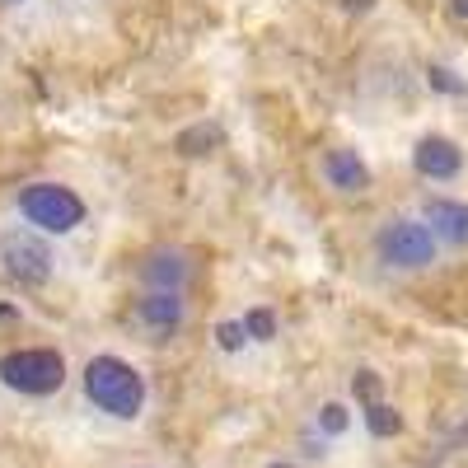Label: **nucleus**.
<instances>
[{"mask_svg": "<svg viewBox=\"0 0 468 468\" xmlns=\"http://www.w3.org/2000/svg\"><path fill=\"white\" fill-rule=\"evenodd\" d=\"M244 328H249V342H271V337H277V314L258 304V309L244 314Z\"/></svg>", "mask_w": 468, "mask_h": 468, "instance_id": "ddd939ff", "label": "nucleus"}, {"mask_svg": "<svg viewBox=\"0 0 468 468\" xmlns=\"http://www.w3.org/2000/svg\"><path fill=\"white\" fill-rule=\"evenodd\" d=\"M366 426H370L375 441H388V436L403 431V417H399V408H388V403H370L366 408Z\"/></svg>", "mask_w": 468, "mask_h": 468, "instance_id": "f8f14e48", "label": "nucleus"}, {"mask_svg": "<svg viewBox=\"0 0 468 468\" xmlns=\"http://www.w3.org/2000/svg\"><path fill=\"white\" fill-rule=\"evenodd\" d=\"M187 277H192V267L178 249H154L145 262H141V282L145 291H187Z\"/></svg>", "mask_w": 468, "mask_h": 468, "instance_id": "6e6552de", "label": "nucleus"}, {"mask_svg": "<svg viewBox=\"0 0 468 468\" xmlns=\"http://www.w3.org/2000/svg\"><path fill=\"white\" fill-rule=\"evenodd\" d=\"M421 220L436 229V239H445V244H454V249L468 244V202H454V197H426Z\"/></svg>", "mask_w": 468, "mask_h": 468, "instance_id": "1a4fd4ad", "label": "nucleus"}, {"mask_svg": "<svg viewBox=\"0 0 468 468\" xmlns=\"http://www.w3.org/2000/svg\"><path fill=\"white\" fill-rule=\"evenodd\" d=\"M412 169L421 178H431V183H450L463 169V150L450 136H421L417 150H412Z\"/></svg>", "mask_w": 468, "mask_h": 468, "instance_id": "0eeeda50", "label": "nucleus"}, {"mask_svg": "<svg viewBox=\"0 0 468 468\" xmlns=\"http://www.w3.org/2000/svg\"><path fill=\"white\" fill-rule=\"evenodd\" d=\"M267 468H295V463H267Z\"/></svg>", "mask_w": 468, "mask_h": 468, "instance_id": "aec40b11", "label": "nucleus"}, {"mask_svg": "<svg viewBox=\"0 0 468 468\" xmlns=\"http://www.w3.org/2000/svg\"><path fill=\"white\" fill-rule=\"evenodd\" d=\"M324 178L337 192H370V183H375L370 165L361 160L356 150H328L324 154Z\"/></svg>", "mask_w": 468, "mask_h": 468, "instance_id": "9d476101", "label": "nucleus"}, {"mask_svg": "<svg viewBox=\"0 0 468 468\" xmlns=\"http://www.w3.org/2000/svg\"><path fill=\"white\" fill-rule=\"evenodd\" d=\"M216 342H220V351H239V346L249 342V328H244V319H225V324L216 328Z\"/></svg>", "mask_w": 468, "mask_h": 468, "instance_id": "dca6fc26", "label": "nucleus"}, {"mask_svg": "<svg viewBox=\"0 0 468 468\" xmlns=\"http://www.w3.org/2000/svg\"><path fill=\"white\" fill-rule=\"evenodd\" d=\"M375 253H379V262L403 267V271L431 267L436 262V229L426 225V220H412V216H394V220L379 225Z\"/></svg>", "mask_w": 468, "mask_h": 468, "instance_id": "20e7f679", "label": "nucleus"}, {"mask_svg": "<svg viewBox=\"0 0 468 468\" xmlns=\"http://www.w3.org/2000/svg\"><path fill=\"white\" fill-rule=\"evenodd\" d=\"M19 216L43 234H70L75 225H85V202L66 183H28L19 187Z\"/></svg>", "mask_w": 468, "mask_h": 468, "instance_id": "7ed1b4c3", "label": "nucleus"}, {"mask_svg": "<svg viewBox=\"0 0 468 468\" xmlns=\"http://www.w3.org/2000/svg\"><path fill=\"white\" fill-rule=\"evenodd\" d=\"M0 262H5V271L15 282L43 286L52 277L57 258H52L48 239H37V234H28V229H5V234H0Z\"/></svg>", "mask_w": 468, "mask_h": 468, "instance_id": "39448f33", "label": "nucleus"}, {"mask_svg": "<svg viewBox=\"0 0 468 468\" xmlns=\"http://www.w3.org/2000/svg\"><path fill=\"white\" fill-rule=\"evenodd\" d=\"M5 5H15V0H5Z\"/></svg>", "mask_w": 468, "mask_h": 468, "instance_id": "412c9836", "label": "nucleus"}, {"mask_svg": "<svg viewBox=\"0 0 468 468\" xmlns=\"http://www.w3.org/2000/svg\"><path fill=\"white\" fill-rule=\"evenodd\" d=\"M0 384L28 399H48L66 384V361L52 346H19L10 356H0Z\"/></svg>", "mask_w": 468, "mask_h": 468, "instance_id": "f03ea898", "label": "nucleus"}, {"mask_svg": "<svg viewBox=\"0 0 468 468\" xmlns=\"http://www.w3.org/2000/svg\"><path fill=\"white\" fill-rule=\"evenodd\" d=\"M216 145H220V132H216V127H207V122L178 132V141H174V150H178V154H211Z\"/></svg>", "mask_w": 468, "mask_h": 468, "instance_id": "9b49d317", "label": "nucleus"}, {"mask_svg": "<svg viewBox=\"0 0 468 468\" xmlns=\"http://www.w3.org/2000/svg\"><path fill=\"white\" fill-rule=\"evenodd\" d=\"M183 295L178 291H145L141 300H136V324L154 337V342H165V337H174L178 328H183Z\"/></svg>", "mask_w": 468, "mask_h": 468, "instance_id": "423d86ee", "label": "nucleus"}, {"mask_svg": "<svg viewBox=\"0 0 468 468\" xmlns=\"http://www.w3.org/2000/svg\"><path fill=\"white\" fill-rule=\"evenodd\" d=\"M379 388H384V379H379L375 370H356V375H351V394H356L361 408L379 403Z\"/></svg>", "mask_w": 468, "mask_h": 468, "instance_id": "4468645a", "label": "nucleus"}, {"mask_svg": "<svg viewBox=\"0 0 468 468\" xmlns=\"http://www.w3.org/2000/svg\"><path fill=\"white\" fill-rule=\"evenodd\" d=\"M450 15L454 19H468V0H450Z\"/></svg>", "mask_w": 468, "mask_h": 468, "instance_id": "a211bd4d", "label": "nucleus"}, {"mask_svg": "<svg viewBox=\"0 0 468 468\" xmlns=\"http://www.w3.org/2000/svg\"><path fill=\"white\" fill-rule=\"evenodd\" d=\"M426 80H431V90H441V94H463V80H454V70H445V66H431Z\"/></svg>", "mask_w": 468, "mask_h": 468, "instance_id": "f3484780", "label": "nucleus"}, {"mask_svg": "<svg viewBox=\"0 0 468 468\" xmlns=\"http://www.w3.org/2000/svg\"><path fill=\"white\" fill-rule=\"evenodd\" d=\"M346 426H351V417H346L342 403H324V408H319V431H324V436H342Z\"/></svg>", "mask_w": 468, "mask_h": 468, "instance_id": "2eb2a0df", "label": "nucleus"}, {"mask_svg": "<svg viewBox=\"0 0 468 468\" xmlns=\"http://www.w3.org/2000/svg\"><path fill=\"white\" fill-rule=\"evenodd\" d=\"M342 5H346V10H366V5H370V0H342Z\"/></svg>", "mask_w": 468, "mask_h": 468, "instance_id": "6ab92c4d", "label": "nucleus"}, {"mask_svg": "<svg viewBox=\"0 0 468 468\" xmlns=\"http://www.w3.org/2000/svg\"><path fill=\"white\" fill-rule=\"evenodd\" d=\"M85 394L99 412H108L117 421H132L145 408V379L122 356H94L85 366Z\"/></svg>", "mask_w": 468, "mask_h": 468, "instance_id": "f257e3e1", "label": "nucleus"}]
</instances>
